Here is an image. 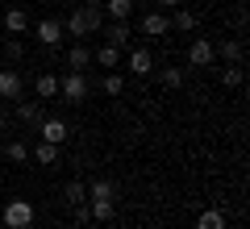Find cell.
Wrapping results in <instances>:
<instances>
[{
  "instance_id": "cb8c5ba5",
  "label": "cell",
  "mask_w": 250,
  "mask_h": 229,
  "mask_svg": "<svg viewBox=\"0 0 250 229\" xmlns=\"http://www.w3.org/2000/svg\"><path fill=\"white\" fill-rule=\"evenodd\" d=\"M88 212H92V221H113L117 204H113V200H92V204H88Z\"/></svg>"
},
{
  "instance_id": "4dcf8cb0",
  "label": "cell",
  "mask_w": 250,
  "mask_h": 229,
  "mask_svg": "<svg viewBox=\"0 0 250 229\" xmlns=\"http://www.w3.org/2000/svg\"><path fill=\"white\" fill-rule=\"evenodd\" d=\"M83 4H100V0H83Z\"/></svg>"
},
{
  "instance_id": "f1b7e54d",
  "label": "cell",
  "mask_w": 250,
  "mask_h": 229,
  "mask_svg": "<svg viewBox=\"0 0 250 229\" xmlns=\"http://www.w3.org/2000/svg\"><path fill=\"white\" fill-rule=\"evenodd\" d=\"M9 125H13V117H9V108L0 104V133H9Z\"/></svg>"
},
{
  "instance_id": "30bf717a",
  "label": "cell",
  "mask_w": 250,
  "mask_h": 229,
  "mask_svg": "<svg viewBox=\"0 0 250 229\" xmlns=\"http://www.w3.org/2000/svg\"><path fill=\"white\" fill-rule=\"evenodd\" d=\"M17 121L25 125V129H38V125L46 121V117H42V104H34V100H21V104H17Z\"/></svg>"
},
{
  "instance_id": "44dd1931",
  "label": "cell",
  "mask_w": 250,
  "mask_h": 229,
  "mask_svg": "<svg viewBox=\"0 0 250 229\" xmlns=\"http://www.w3.org/2000/svg\"><path fill=\"white\" fill-rule=\"evenodd\" d=\"M196 13L192 9H175V17H171V29H184V34H192V29H196Z\"/></svg>"
},
{
  "instance_id": "7a4b0ae2",
  "label": "cell",
  "mask_w": 250,
  "mask_h": 229,
  "mask_svg": "<svg viewBox=\"0 0 250 229\" xmlns=\"http://www.w3.org/2000/svg\"><path fill=\"white\" fill-rule=\"evenodd\" d=\"M0 221H4V229H34L38 212L29 200H9L4 204V212H0Z\"/></svg>"
},
{
  "instance_id": "484cf974",
  "label": "cell",
  "mask_w": 250,
  "mask_h": 229,
  "mask_svg": "<svg viewBox=\"0 0 250 229\" xmlns=\"http://www.w3.org/2000/svg\"><path fill=\"white\" fill-rule=\"evenodd\" d=\"M100 92H104V96H121V92H125V80L117 75V71H108L104 80H100Z\"/></svg>"
},
{
  "instance_id": "ba28073f",
  "label": "cell",
  "mask_w": 250,
  "mask_h": 229,
  "mask_svg": "<svg viewBox=\"0 0 250 229\" xmlns=\"http://www.w3.org/2000/svg\"><path fill=\"white\" fill-rule=\"evenodd\" d=\"M100 29H104V42H108V46H117V50H125V42L134 38L129 21H108V25H100Z\"/></svg>"
},
{
  "instance_id": "ffe728a7",
  "label": "cell",
  "mask_w": 250,
  "mask_h": 229,
  "mask_svg": "<svg viewBox=\"0 0 250 229\" xmlns=\"http://www.w3.org/2000/svg\"><path fill=\"white\" fill-rule=\"evenodd\" d=\"M92 59H96L100 67H108V71H113V67H121V50H117V46H108V42L100 46V50L92 54Z\"/></svg>"
},
{
  "instance_id": "2e32d148",
  "label": "cell",
  "mask_w": 250,
  "mask_h": 229,
  "mask_svg": "<svg viewBox=\"0 0 250 229\" xmlns=\"http://www.w3.org/2000/svg\"><path fill=\"white\" fill-rule=\"evenodd\" d=\"M67 67H71V71H83V67H92V50H88V46H71V50H67Z\"/></svg>"
},
{
  "instance_id": "1f68e13d",
  "label": "cell",
  "mask_w": 250,
  "mask_h": 229,
  "mask_svg": "<svg viewBox=\"0 0 250 229\" xmlns=\"http://www.w3.org/2000/svg\"><path fill=\"white\" fill-rule=\"evenodd\" d=\"M233 4H246V0H233Z\"/></svg>"
},
{
  "instance_id": "5bb4252c",
  "label": "cell",
  "mask_w": 250,
  "mask_h": 229,
  "mask_svg": "<svg viewBox=\"0 0 250 229\" xmlns=\"http://www.w3.org/2000/svg\"><path fill=\"white\" fill-rule=\"evenodd\" d=\"M134 4H138V0H100V9H104V17H113V21H129Z\"/></svg>"
},
{
  "instance_id": "4316f807",
  "label": "cell",
  "mask_w": 250,
  "mask_h": 229,
  "mask_svg": "<svg viewBox=\"0 0 250 229\" xmlns=\"http://www.w3.org/2000/svg\"><path fill=\"white\" fill-rule=\"evenodd\" d=\"M221 83H225V88H238V83H242V67H238V62H229V67L221 71Z\"/></svg>"
},
{
  "instance_id": "83f0119b",
  "label": "cell",
  "mask_w": 250,
  "mask_h": 229,
  "mask_svg": "<svg viewBox=\"0 0 250 229\" xmlns=\"http://www.w3.org/2000/svg\"><path fill=\"white\" fill-rule=\"evenodd\" d=\"M4 54H9L13 62H17V59H25V42H21V38H9V46H4Z\"/></svg>"
},
{
  "instance_id": "7402d4cb",
  "label": "cell",
  "mask_w": 250,
  "mask_h": 229,
  "mask_svg": "<svg viewBox=\"0 0 250 229\" xmlns=\"http://www.w3.org/2000/svg\"><path fill=\"white\" fill-rule=\"evenodd\" d=\"M213 50L221 54L225 62H242V42H238V38H225V42H221V46H213Z\"/></svg>"
},
{
  "instance_id": "8fae6325",
  "label": "cell",
  "mask_w": 250,
  "mask_h": 229,
  "mask_svg": "<svg viewBox=\"0 0 250 229\" xmlns=\"http://www.w3.org/2000/svg\"><path fill=\"white\" fill-rule=\"evenodd\" d=\"M142 34L146 38H163V34H171V21L154 9V13H146V17H142Z\"/></svg>"
},
{
  "instance_id": "d4e9b609",
  "label": "cell",
  "mask_w": 250,
  "mask_h": 229,
  "mask_svg": "<svg viewBox=\"0 0 250 229\" xmlns=\"http://www.w3.org/2000/svg\"><path fill=\"white\" fill-rule=\"evenodd\" d=\"M159 80H163V88H171V92L184 88V67H163V71H159Z\"/></svg>"
},
{
  "instance_id": "52a82bcc",
  "label": "cell",
  "mask_w": 250,
  "mask_h": 229,
  "mask_svg": "<svg viewBox=\"0 0 250 229\" xmlns=\"http://www.w3.org/2000/svg\"><path fill=\"white\" fill-rule=\"evenodd\" d=\"M213 59H217L213 42L208 38H192V46H188V67H208Z\"/></svg>"
},
{
  "instance_id": "3957f363",
  "label": "cell",
  "mask_w": 250,
  "mask_h": 229,
  "mask_svg": "<svg viewBox=\"0 0 250 229\" xmlns=\"http://www.w3.org/2000/svg\"><path fill=\"white\" fill-rule=\"evenodd\" d=\"M88 75H83V71H67V75H62L59 80V96L67 100V104H83V100H88Z\"/></svg>"
},
{
  "instance_id": "d6a6232c",
  "label": "cell",
  "mask_w": 250,
  "mask_h": 229,
  "mask_svg": "<svg viewBox=\"0 0 250 229\" xmlns=\"http://www.w3.org/2000/svg\"><path fill=\"white\" fill-rule=\"evenodd\" d=\"M59 229H71V225H59Z\"/></svg>"
},
{
  "instance_id": "6da1fadb",
  "label": "cell",
  "mask_w": 250,
  "mask_h": 229,
  "mask_svg": "<svg viewBox=\"0 0 250 229\" xmlns=\"http://www.w3.org/2000/svg\"><path fill=\"white\" fill-rule=\"evenodd\" d=\"M100 25H104V9H100V4H83V9H75L71 17H67L62 34H71V38H88V34H100Z\"/></svg>"
},
{
  "instance_id": "e0dca14e",
  "label": "cell",
  "mask_w": 250,
  "mask_h": 229,
  "mask_svg": "<svg viewBox=\"0 0 250 229\" xmlns=\"http://www.w3.org/2000/svg\"><path fill=\"white\" fill-rule=\"evenodd\" d=\"M29 159H38L42 167H54V163H59V146H50V142H38V146L29 150Z\"/></svg>"
},
{
  "instance_id": "8992f818",
  "label": "cell",
  "mask_w": 250,
  "mask_h": 229,
  "mask_svg": "<svg viewBox=\"0 0 250 229\" xmlns=\"http://www.w3.org/2000/svg\"><path fill=\"white\" fill-rule=\"evenodd\" d=\"M34 38H38V42L46 46V50H54V46L62 42V25H59L54 17H42V21L34 25Z\"/></svg>"
},
{
  "instance_id": "d6986e66",
  "label": "cell",
  "mask_w": 250,
  "mask_h": 229,
  "mask_svg": "<svg viewBox=\"0 0 250 229\" xmlns=\"http://www.w3.org/2000/svg\"><path fill=\"white\" fill-rule=\"evenodd\" d=\"M196 229H225V212L221 208H205L196 217Z\"/></svg>"
},
{
  "instance_id": "9c48e42d",
  "label": "cell",
  "mask_w": 250,
  "mask_h": 229,
  "mask_svg": "<svg viewBox=\"0 0 250 229\" xmlns=\"http://www.w3.org/2000/svg\"><path fill=\"white\" fill-rule=\"evenodd\" d=\"M125 67H129V75H150V71H154V54L146 50V46H138V50H129Z\"/></svg>"
},
{
  "instance_id": "603a6c76",
  "label": "cell",
  "mask_w": 250,
  "mask_h": 229,
  "mask_svg": "<svg viewBox=\"0 0 250 229\" xmlns=\"http://www.w3.org/2000/svg\"><path fill=\"white\" fill-rule=\"evenodd\" d=\"M4 159H9V163H29V146L21 138H13L9 146H4Z\"/></svg>"
},
{
  "instance_id": "7c38bea8",
  "label": "cell",
  "mask_w": 250,
  "mask_h": 229,
  "mask_svg": "<svg viewBox=\"0 0 250 229\" xmlns=\"http://www.w3.org/2000/svg\"><path fill=\"white\" fill-rule=\"evenodd\" d=\"M34 92H38V100H54L59 96V75H54V71H42L34 80Z\"/></svg>"
},
{
  "instance_id": "ac0fdd59",
  "label": "cell",
  "mask_w": 250,
  "mask_h": 229,
  "mask_svg": "<svg viewBox=\"0 0 250 229\" xmlns=\"http://www.w3.org/2000/svg\"><path fill=\"white\" fill-rule=\"evenodd\" d=\"M113 196H117V184H113V179H92L88 200H113Z\"/></svg>"
},
{
  "instance_id": "f546056e",
  "label": "cell",
  "mask_w": 250,
  "mask_h": 229,
  "mask_svg": "<svg viewBox=\"0 0 250 229\" xmlns=\"http://www.w3.org/2000/svg\"><path fill=\"white\" fill-rule=\"evenodd\" d=\"M163 9H179V4H184V0H159Z\"/></svg>"
},
{
  "instance_id": "4fadbf2b",
  "label": "cell",
  "mask_w": 250,
  "mask_h": 229,
  "mask_svg": "<svg viewBox=\"0 0 250 229\" xmlns=\"http://www.w3.org/2000/svg\"><path fill=\"white\" fill-rule=\"evenodd\" d=\"M4 29H9L13 38H17V34H29V13L21 9V4H17V9H9V13H4Z\"/></svg>"
},
{
  "instance_id": "277c9868",
  "label": "cell",
  "mask_w": 250,
  "mask_h": 229,
  "mask_svg": "<svg viewBox=\"0 0 250 229\" xmlns=\"http://www.w3.org/2000/svg\"><path fill=\"white\" fill-rule=\"evenodd\" d=\"M21 92H25L21 71L17 67H4V71H0V100H21Z\"/></svg>"
},
{
  "instance_id": "9a60e30c",
  "label": "cell",
  "mask_w": 250,
  "mask_h": 229,
  "mask_svg": "<svg viewBox=\"0 0 250 229\" xmlns=\"http://www.w3.org/2000/svg\"><path fill=\"white\" fill-rule=\"evenodd\" d=\"M83 200H88V184L71 179V184L62 187V204H67V208H75V204H83Z\"/></svg>"
},
{
  "instance_id": "5b68a950",
  "label": "cell",
  "mask_w": 250,
  "mask_h": 229,
  "mask_svg": "<svg viewBox=\"0 0 250 229\" xmlns=\"http://www.w3.org/2000/svg\"><path fill=\"white\" fill-rule=\"evenodd\" d=\"M38 133H42V142H50V146H62V142L71 138V125L59 121V117H46V121L38 125Z\"/></svg>"
}]
</instances>
